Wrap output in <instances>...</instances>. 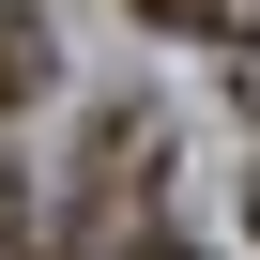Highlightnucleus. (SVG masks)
Here are the masks:
<instances>
[{"instance_id":"obj_2","label":"nucleus","mask_w":260,"mask_h":260,"mask_svg":"<svg viewBox=\"0 0 260 260\" xmlns=\"http://www.w3.org/2000/svg\"><path fill=\"white\" fill-rule=\"evenodd\" d=\"M92 260H184V230L169 214H122V230H92Z\"/></svg>"},{"instance_id":"obj_4","label":"nucleus","mask_w":260,"mask_h":260,"mask_svg":"<svg viewBox=\"0 0 260 260\" xmlns=\"http://www.w3.org/2000/svg\"><path fill=\"white\" fill-rule=\"evenodd\" d=\"M245 230H260V184H245Z\"/></svg>"},{"instance_id":"obj_1","label":"nucleus","mask_w":260,"mask_h":260,"mask_svg":"<svg viewBox=\"0 0 260 260\" xmlns=\"http://www.w3.org/2000/svg\"><path fill=\"white\" fill-rule=\"evenodd\" d=\"M61 77V31H46V0H0V107H31Z\"/></svg>"},{"instance_id":"obj_3","label":"nucleus","mask_w":260,"mask_h":260,"mask_svg":"<svg viewBox=\"0 0 260 260\" xmlns=\"http://www.w3.org/2000/svg\"><path fill=\"white\" fill-rule=\"evenodd\" d=\"M0 260H16V169H0Z\"/></svg>"}]
</instances>
